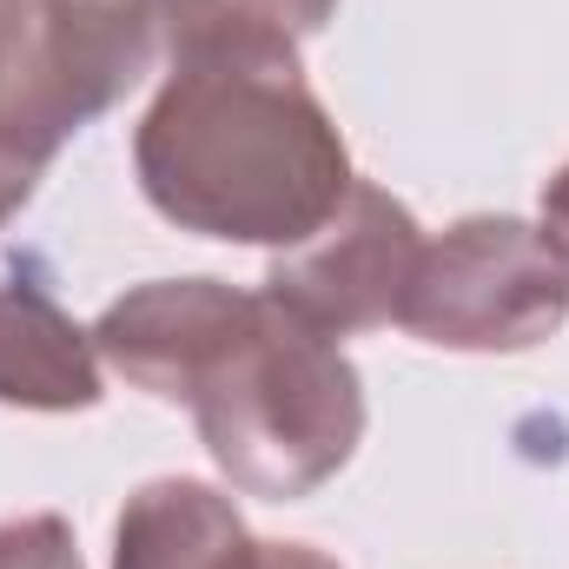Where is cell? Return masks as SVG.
I'll return each instance as SVG.
<instances>
[{
	"label": "cell",
	"instance_id": "obj_1",
	"mask_svg": "<svg viewBox=\"0 0 569 569\" xmlns=\"http://www.w3.org/2000/svg\"><path fill=\"white\" fill-rule=\"evenodd\" d=\"M93 351L159 405H186L232 490L298 503L365 443V378L331 331L272 291L152 279L113 298Z\"/></svg>",
	"mask_w": 569,
	"mask_h": 569
},
{
	"label": "cell",
	"instance_id": "obj_2",
	"mask_svg": "<svg viewBox=\"0 0 569 569\" xmlns=\"http://www.w3.org/2000/svg\"><path fill=\"white\" fill-rule=\"evenodd\" d=\"M133 172L166 226L272 252L311 239L358 179L291 47L172 60L133 133Z\"/></svg>",
	"mask_w": 569,
	"mask_h": 569
},
{
	"label": "cell",
	"instance_id": "obj_3",
	"mask_svg": "<svg viewBox=\"0 0 569 569\" xmlns=\"http://www.w3.org/2000/svg\"><path fill=\"white\" fill-rule=\"evenodd\" d=\"M159 53L152 0H0V152L47 172Z\"/></svg>",
	"mask_w": 569,
	"mask_h": 569
},
{
	"label": "cell",
	"instance_id": "obj_4",
	"mask_svg": "<svg viewBox=\"0 0 569 569\" xmlns=\"http://www.w3.org/2000/svg\"><path fill=\"white\" fill-rule=\"evenodd\" d=\"M437 351H530L569 325V252L550 226L477 212L425 239L398 318Z\"/></svg>",
	"mask_w": 569,
	"mask_h": 569
},
{
	"label": "cell",
	"instance_id": "obj_5",
	"mask_svg": "<svg viewBox=\"0 0 569 569\" xmlns=\"http://www.w3.org/2000/svg\"><path fill=\"white\" fill-rule=\"evenodd\" d=\"M425 259V226L405 199H391L371 179H351L345 206L298 246L272 252L266 291L284 298L298 318H311L331 338L398 325L405 298Z\"/></svg>",
	"mask_w": 569,
	"mask_h": 569
},
{
	"label": "cell",
	"instance_id": "obj_6",
	"mask_svg": "<svg viewBox=\"0 0 569 569\" xmlns=\"http://www.w3.org/2000/svg\"><path fill=\"white\" fill-rule=\"evenodd\" d=\"M100 351L40 279H0V405L13 411H93Z\"/></svg>",
	"mask_w": 569,
	"mask_h": 569
},
{
	"label": "cell",
	"instance_id": "obj_7",
	"mask_svg": "<svg viewBox=\"0 0 569 569\" xmlns=\"http://www.w3.org/2000/svg\"><path fill=\"white\" fill-rule=\"evenodd\" d=\"M113 569H259V537L226 490L152 477L113 523Z\"/></svg>",
	"mask_w": 569,
	"mask_h": 569
},
{
	"label": "cell",
	"instance_id": "obj_8",
	"mask_svg": "<svg viewBox=\"0 0 569 569\" xmlns=\"http://www.w3.org/2000/svg\"><path fill=\"white\" fill-rule=\"evenodd\" d=\"M166 60L186 53H239V47H291L325 33L338 0H152Z\"/></svg>",
	"mask_w": 569,
	"mask_h": 569
},
{
	"label": "cell",
	"instance_id": "obj_9",
	"mask_svg": "<svg viewBox=\"0 0 569 569\" xmlns=\"http://www.w3.org/2000/svg\"><path fill=\"white\" fill-rule=\"evenodd\" d=\"M0 569H87V563H80L73 523L53 517V510H33V517L0 523Z\"/></svg>",
	"mask_w": 569,
	"mask_h": 569
},
{
	"label": "cell",
	"instance_id": "obj_10",
	"mask_svg": "<svg viewBox=\"0 0 569 569\" xmlns=\"http://www.w3.org/2000/svg\"><path fill=\"white\" fill-rule=\"evenodd\" d=\"M33 186H40V172L0 152V226H7V219H13V212H20V206L33 199Z\"/></svg>",
	"mask_w": 569,
	"mask_h": 569
},
{
	"label": "cell",
	"instance_id": "obj_11",
	"mask_svg": "<svg viewBox=\"0 0 569 569\" xmlns=\"http://www.w3.org/2000/svg\"><path fill=\"white\" fill-rule=\"evenodd\" d=\"M259 569H345V563L311 550V543H259Z\"/></svg>",
	"mask_w": 569,
	"mask_h": 569
},
{
	"label": "cell",
	"instance_id": "obj_12",
	"mask_svg": "<svg viewBox=\"0 0 569 569\" xmlns=\"http://www.w3.org/2000/svg\"><path fill=\"white\" fill-rule=\"evenodd\" d=\"M543 226L563 239V252H569V166L550 179V186H543Z\"/></svg>",
	"mask_w": 569,
	"mask_h": 569
}]
</instances>
